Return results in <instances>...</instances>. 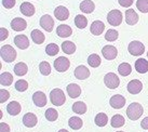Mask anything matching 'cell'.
Segmentation results:
<instances>
[{
  "mask_svg": "<svg viewBox=\"0 0 148 132\" xmlns=\"http://www.w3.org/2000/svg\"><path fill=\"white\" fill-rule=\"evenodd\" d=\"M143 113H144V108L140 103H131L127 106V115L129 119L137 120L138 118L142 117Z\"/></svg>",
  "mask_w": 148,
  "mask_h": 132,
  "instance_id": "obj_1",
  "label": "cell"
},
{
  "mask_svg": "<svg viewBox=\"0 0 148 132\" xmlns=\"http://www.w3.org/2000/svg\"><path fill=\"white\" fill-rule=\"evenodd\" d=\"M0 54H1L2 60L7 63H12L16 58V51L10 45H2L0 49Z\"/></svg>",
  "mask_w": 148,
  "mask_h": 132,
  "instance_id": "obj_2",
  "label": "cell"
},
{
  "mask_svg": "<svg viewBox=\"0 0 148 132\" xmlns=\"http://www.w3.org/2000/svg\"><path fill=\"white\" fill-rule=\"evenodd\" d=\"M50 101L55 106H62L63 104L65 103L66 96L61 89L56 88L50 92Z\"/></svg>",
  "mask_w": 148,
  "mask_h": 132,
  "instance_id": "obj_3",
  "label": "cell"
},
{
  "mask_svg": "<svg viewBox=\"0 0 148 132\" xmlns=\"http://www.w3.org/2000/svg\"><path fill=\"white\" fill-rule=\"evenodd\" d=\"M127 50H129L130 54H132V55H134V56H140V55H142V54L145 52V45L140 41L134 40V41H131L129 43Z\"/></svg>",
  "mask_w": 148,
  "mask_h": 132,
  "instance_id": "obj_4",
  "label": "cell"
},
{
  "mask_svg": "<svg viewBox=\"0 0 148 132\" xmlns=\"http://www.w3.org/2000/svg\"><path fill=\"white\" fill-rule=\"evenodd\" d=\"M122 13L119 10H111L110 12L107 14V21L112 26H119L122 23Z\"/></svg>",
  "mask_w": 148,
  "mask_h": 132,
  "instance_id": "obj_5",
  "label": "cell"
},
{
  "mask_svg": "<svg viewBox=\"0 0 148 132\" xmlns=\"http://www.w3.org/2000/svg\"><path fill=\"white\" fill-rule=\"evenodd\" d=\"M104 83L109 89H116V88L119 87L120 85L119 77L116 74H114V73H108L104 77Z\"/></svg>",
  "mask_w": 148,
  "mask_h": 132,
  "instance_id": "obj_6",
  "label": "cell"
},
{
  "mask_svg": "<svg viewBox=\"0 0 148 132\" xmlns=\"http://www.w3.org/2000/svg\"><path fill=\"white\" fill-rule=\"evenodd\" d=\"M54 68L60 72V73H64L66 70L69 68L70 62L67 58H64V56H60L55 61H54Z\"/></svg>",
  "mask_w": 148,
  "mask_h": 132,
  "instance_id": "obj_7",
  "label": "cell"
},
{
  "mask_svg": "<svg viewBox=\"0 0 148 132\" xmlns=\"http://www.w3.org/2000/svg\"><path fill=\"white\" fill-rule=\"evenodd\" d=\"M39 24H40V26L45 29V32H48V33L52 32V29H53V27H54L53 19H52V16H50L49 14L42 15V16L40 17V23H39Z\"/></svg>",
  "mask_w": 148,
  "mask_h": 132,
  "instance_id": "obj_8",
  "label": "cell"
},
{
  "mask_svg": "<svg viewBox=\"0 0 148 132\" xmlns=\"http://www.w3.org/2000/svg\"><path fill=\"white\" fill-rule=\"evenodd\" d=\"M102 54L106 60L110 61V60H114V58H117L118 50L116 49V47H114V45H105L102 49Z\"/></svg>",
  "mask_w": 148,
  "mask_h": 132,
  "instance_id": "obj_9",
  "label": "cell"
},
{
  "mask_svg": "<svg viewBox=\"0 0 148 132\" xmlns=\"http://www.w3.org/2000/svg\"><path fill=\"white\" fill-rule=\"evenodd\" d=\"M109 104H110L111 107H114L115 109H120V108H122L125 105V99L122 95L116 94L110 98Z\"/></svg>",
  "mask_w": 148,
  "mask_h": 132,
  "instance_id": "obj_10",
  "label": "cell"
},
{
  "mask_svg": "<svg viewBox=\"0 0 148 132\" xmlns=\"http://www.w3.org/2000/svg\"><path fill=\"white\" fill-rule=\"evenodd\" d=\"M33 102L38 107H43V106H45L48 101H47V96L43 92L37 91L33 94Z\"/></svg>",
  "mask_w": 148,
  "mask_h": 132,
  "instance_id": "obj_11",
  "label": "cell"
},
{
  "mask_svg": "<svg viewBox=\"0 0 148 132\" xmlns=\"http://www.w3.org/2000/svg\"><path fill=\"white\" fill-rule=\"evenodd\" d=\"M74 74H75V77L77 79H79V80H84V79L90 77V70L86 66L80 65L78 67H76Z\"/></svg>",
  "mask_w": 148,
  "mask_h": 132,
  "instance_id": "obj_12",
  "label": "cell"
},
{
  "mask_svg": "<svg viewBox=\"0 0 148 132\" xmlns=\"http://www.w3.org/2000/svg\"><path fill=\"white\" fill-rule=\"evenodd\" d=\"M54 16L60 21H65L69 17V11L64 6H58V8H55L54 10Z\"/></svg>",
  "mask_w": 148,
  "mask_h": 132,
  "instance_id": "obj_13",
  "label": "cell"
},
{
  "mask_svg": "<svg viewBox=\"0 0 148 132\" xmlns=\"http://www.w3.org/2000/svg\"><path fill=\"white\" fill-rule=\"evenodd\" d=\"M27 27V22L22 17H15L11 22V28L15 32H22Z\"/></svg>",
  "mask_w": 148,
  "mask_h": 132,
  "instance_id": "obj_14",
  "label": "cell"
},
{
  "mask_svg": "<svg viewBox=\"0 0 148 132\" xmlns=\"http://www.w3.org/2000/svg\"><path fill=\"white\" fill-rule=\"evenodd\" d=\"M143 89V83L140 82V80L133 79L130 82L127 83V91L131 94H138Z\"/></svg>",
  "mask_w": 148,
  "mask_h": 132,
  "instance_id": "obj_15",
  "label": "cell"
},
{
  "mask_svg": "<svg viewBox=\"0 0 148 132\" xmlns=\"http://www.w3.org/2000/svg\"><path fill=\"white\" fill-rule=\"evenodd\" d=\"M13 41H14V43H15L17 48H20L22 50L27 49L29 47V40L25 35H17V36L14 37Z\"/></svg>",
  "mask_w": 148,
  "mask_h": 132,
  "instance_id": "obj_16",
  "label": "cell"
},
{
  "mask_svg": "<svg viewBox=\"0 0 148 132\" xmlns=\"http://www.w3.org/2000/svg\"><path fill=\"white\" fill-rule=\"evenodd\" d=\"M38 122V119L36 115L33 114V113H27L25 114L24 117H23V124H24L25 127H28V128H33L35 127Z\"/></svg>",
  "mask_w": 148,
  "mask_h": 132,
  "instance_id": "obj_17",
  "label": "cell"
},
{
  "mask_svg": "<svg viewBox=\"0 0 148 132\" xmlns=\"http://www.w3.org/2000/svg\"><path fill=\"white\" fill-rule=\"evenodd\" d=\"M125 22L129 25H135L138 22V14L135 12V10L133 9H129L125 11Z\"/></svg>",
  "mask_w": 148,
  "mask_h": 132,
  "instance_id": "obj_18",
  "label": "cell"
},
{
  "mask_svg": "<svg viewBox=\"0 0 148 132\" xmlns=\"http://www.w3.org/2000/svg\"><path fill=\"white\" fill-rule=\"evenodd\" d=\"M56 34H58V37L67 38V37H69L70 35L73 34V29H71V27L68 26V25L62 24V25H60L58 28H56Z\"/></svg>",
  "mask_w": 148,
  "mask_h": 132,
  "instance_id": "obj_19",
  "label": "cell"
},
{
  "mask_svg": "<svg viewBox=\"0 0 148 132\" xmlns=\"http://www.w3.org/2000/svg\"><path fill=\"white\" fill-rule=\"evenodd\" d=\"M105 29V24H104L102 21H94L91 25V33L95 35V36H99L102 35V33L104 32Z\"/></svg>",
  "mask_w": 148,
  "mask_h": 132,
  "instance_id": "obj_20",
  "label": "cell"
},
{
  "mask_svg": "<svg viewBox=\"0 0 148 132\" xmlns=\"http://www.w3.org/2000/svg\"><path fill=\"white\" fill-rule=\"evenodd\" d=\"M67 93L71 99H76L81 94V88L77 83H69L67 86Z\"/></svg>",
  "mask_w": 148,
  "mask_h": 132,
  "instance_id": "obj_21",
  "label": "cell"
},
{
  "mask_svg": "<svg viewBox=\"0 0 148 132\" xmlns=\"http://www.w3.org/2000/svg\"><path fill=\"white\" fill-rule=\"evenodd\" d=\"M22 111V107H21V104L16 102V101H12V102H10L8 104V106H7V111H8L10 115L12 116H16L18 115Z\"/></svg>",
  "mask_w": 148,
  "mask_h": 132,
  "instance_id": "obj_22",
  "label": "cell"
},
{
  "mask_svg": "<svg viewBox=\"0 0 148 132\" xmlns=\"http://www.w3.org/2000/svg\"><path fill=\"white\" fill-rule=\"evenodd\" d=\"M20 10L25 16H33L35 14V7L30 2H23L20 7Z\"/></svg>",
  "mask_w": 148,
  "mask_h": 132,
  "instance_id": "obj_23",
  "label": "cell"
},
{
  "mask_svg": "<svg viewBox=\"0 0 148 132\" xmlns=\"http://www.w3.org/2000/svg\"><path fill=\"white\" fill-rule=\"evenodd\" d=\"M135 69L140 74H145L148 72V61L145 58H138L135 62Z\"/></svg>",
  "mask_w": 148,
  "mask_h": 132,
  "instance_id": "obj_24",
  "label": "cell"
},
{
  "mask_svg": "<svg viewBox=\"0 0 148 132\" xmlns=\"http://www.w3.org/2000/svg\"><path fill=\"white\" fill-rule=\"evenodd\" d=\"M30 36H32V39H33V41L36 43V45H41L43 43L45 40V34L40 32L39 29H34L32 34H30Z\"/></svg>",
  "mask_w": 148,
  "mask_h": 132,
  "instance_id": "obj_25",
  "label": "cell"
},
{
  "mask_svg": "<svg viewBox=\"0 0 148 132\" xmlns=\"http://www.w3.org/2000/svg\"><path fill=\"white\" fill-rule=\"evenodd\" d=\"M95 9V4L92 0H83L80 3V10L83 13H92Z\"/></svg>",
  "mask_w": 148,
  "mask_h": 132,
  "instance_id": "obj_26",
  "label": "cell"
},
{
  "mask_svg": "<svg viewBox=\"0 0 148 132\" xmlns=\"http://www.w3.org/2000/svg\"><path fill=\"white\" fill-rule=\"evenodd\" d=\"M61 49L63 50V52L66 54H74L76 51V45L71 41H64L62 43Z\"/></svg>",
  "mask_w": 148,
  "mask_h": 132,
  "instance_id": "obj_27",
  "label": "cell"
},
{
  "mask_svg": "<svg viewBox=\"0 0 148 132\" xmlns=\"http://www.w3.org/2000/svg\"><path fill=\"white\" fill-rule=\"evenodd\" d=\"M27 72H28V67L23 62L17 63L16 65L14 66V73L16 76H24L27 74Z\"/></svg>",
  "mask_w": 148,
  "mask_h": 132,
  "instance_id": "obj_28",
  "label": "cell"
},
{
  "mask_svg": "<svg viewBox=\"0 0 148 132\" xmlns=\"http://www.w3.org/2000/svg\"><path fill=\"white\" fill-rule=\"evenodd\" d=\"M95 124L96 126H99V127H105L108 122V117L105 113H99L97 115L95 116Z\"/></svg>",
  "mask_w": 148,
  "mask_h": 132,
  "instance_id": "obj_29",
  "label": "cell"
},
{
  "mask_svg": "<svg viewBox=\"0 0 148 132\" xmlns=\"http://www.w3.org/2000/svg\"><path fill=\"white\" fill-rule=\"evenodd\" d=\"M75 25L80 29L86 28V25H88V19L82 14H78L75 17Z\"/></svg>",
  "mask_w": 148,
  "mask_h": 132,
  "instance_id": "obj_30",
  "label": "cell"
},
{
  "mask_svg": "<svg viewBox=\"0 0 148 132\" xmlns=\"http://www.w3.org/2000/svg\"><path fill=\"white\" fill-rule=\"evenodd\" d=\"M124 122H125V120H124V118L121 115L112 116V118L110 120L111 127H114V128H120V127H122L124 124Z\"/></svg>",
  "mask_w": 148,
  "mask_h": 132,
  "instance_id": "obj_31",
  "label": "cell"
},
{
  "mask_svg": "<svg viewBox=\"0 0 148 132\" xmlns=\"http://www.w3.org/2000/svg\"><path fill=\"white\" fill-rule=\"evenodd\" d=\"M73 111L76 113V114H79V115H82L86 111V105L84 104V102H81V101H78L76 103L73 104Z\"/></svg>",
  "mask_w": 148,
  "mask_h": 132,
  "instance_id": "obj_32",
  "label": "cell"
},
{
  "mask_svg": "<svg viewBox=\"0 0 148 132\" xmlns=\"http://www.w3.org/2000/svg\"><path fill=\"white\" fill-rule=\"evenodd\" d=\"M118 72H119V74L121 76L127 77V76H129V75L131 74L132 72L131 65L129 63H121L119 65V67H118Z\"/></svg>",
  "mask_w": 148,
  "mask_h": 132,
  "instance_id": "obj_33",
  "label": "cell"
},
{
  "mask_svg": "<svg viewBox=\"0 0 148 132\" xmlns=\"http://www.w3.org/2000/svg\"><path fill=\"white\" fill-rule=\"evenodd\" d=\"M68 124H69V127L71 129L79 130V129L82 127L83 122L79 117H70V119L68 120Z\"/></svg>",
  "mask_w": 148,
  "mask_h": 132,
  "instance_id": "obj_34",
  "label": "cell"
},
{
  "mask_svg": "<svg viewBox=\"0 0 148 132\" xmlns=\"http://www.w3.org/2000/svg\"><path fill=\"white\" fill-rule=\"evenodd\" d=\"M13 82V76L10 73H2L0 75V83L2 86H10Z\"/></svg>",
  "mask_w": 148,
  "mask_h": 132,
  "instance_id": "obj_35",
  "label": "cell"
},
{
  "mask_svg": "<svg viewBox=\"0 0 148 132\" xmlns=\"http://www.w3.org/2000/svg\"><path fill=\"white\" fill-rule=\"evenodd\" d=\"M88 64L91 67H99L101 65V58H99V54H91L90 56L88 58Z\"/></svg>",
  "mask_w": 148,
  "mask_h": 132,
  "instance_id": "obj_36",
  "label": "cell"
},
{
  "mask_svg": "<svg viewBox=\"0 0 148 132\" xmlns=\"http://www.w3.org/2000/svg\"><path fill=\"white\" fill-rule=\"evenodd\" d=\"M45 118L49 121H55L58 118V113L55 108H49L45 111Z\"/></svg>",
  "mask_w": 148,
  "mask_h": 132,
  "instance_id": "obj_37",
  "label": "cell"
},
{
  "mask_svg": "<svg viewBox=\"0 0 148 132\" xmlns=\"http://www.w3.org/2000/svg\"><path fill=\"white\" fill-rule=\"evenodd\" d=\"M58 51H60V48H58V45H55V43H49V45H47V48H45V52L48 55L50 56H54V55H56L58 53Z\"/></svg>",
  "mask_w": 148,
  "mask_h": 132,
  "instance_id": "obj_38",
  "label": "cell"
},
{
  "mask_svg": "<svg viewBox=\"0 0 148 132\" xmlns=\"http://www.w3.org/2000/svg\"><path fill=\"white\" fill-rule=\"evenodd\" d=\"M118 37H119V34L116 29H109L105 34V39L107 41H116L118 39Z\"/></svg>",
  "mask_w": 148,
  "mask_h": 132,
  "instance_id": "obj_39",
  "label": "cell"
},
{
  "mask_svg": "<svg viewBox=\"0 0 148 132\" xmlns=\"http://www.w3.org/2000/svg\"><path fill=\"white\" fill-rule=\"evenodd\" d=\"M39 69H40V73H41L43 76H48V75H50V73H51V65H50V63L43 61V62L40 63Z\"/></svg>",
  "mask_w": 148,
  "mask_h": 132,
  "instance_id": "obj_40",
  "label": "cell"
},
{
  "mask_svg": "<svg viewBox=\"0 0 148 132\" xmlns=\"http://www.w3.org/2000/svg\"><path fill=\"white\" fill-rule=\"evenodd\" d=\"M136 8L142 13H148V0H137Z\"/></svg>",
  "mask_w": 148,
  "mask_h": 132,
  "instance_id": "obj_41",
  "label": "cell"
},
{
  "mask_svg": "<svg viewBox=\"0 0 148 132\" xmlns=\"http://www.w3.org/2000/svg\"><path fill=\"white\" fill-rule=\"evenodd\" d=\"M15 89L17 91H20V92H24V91L28 89V83H27V81L23 80V79H20L15 82Z\"/></svg>",
  "mask_w": 148,
  "mask_h": 132,
  "instance_id": "obj_42",
  "label": "cell"
},
{
  "mask_svg": "<svg viewBox=\"0 0 148 132\" xmlns=\"http://www.w3.org/2000/svg\"><path fill=\"white\" fill-rule=\"evenodd\" d=\"M10 98V93L9 91L1 89L0 90V103H4L5 101H8V99Z\"/></svg>",
  "mask_w": 148,
  "mask_h": 132,
  "instance_id": "obj_43",
  "label": "cell"
},
{
  "mask_svg": "<svg viewBox=\"0 0 148 132\" xmlns=\"http://www.w3.org/2000/svg\"><path fill=\"white\" fill-rule=\"evenodd\" d=\"M2 6L5 9H12L15 6V0H2Z\"/></svg>",
  "mask_w": 148,
  "mask_h": 132,
  "instance_id": "obj_44",
  "label": "cell"
},
{
  "mask_svg": "<svg viewBox=\"0 0 148 132\" xmlns=\"http://www.w3.org/2000/svg\"><path fill=\"white\" fill-rule=\"evenodd\" d=\"M8 36H9L8 29L4 28V27H1V28H0V41H3V40H5Z\"/></svg>",
  "mask_w": 148,
  "mask_h": 132,
  "instance_id": "obj_45",
  "label": "cell"
},
{
  "mask_svg": "<svg viewBox=\"0 0 148 132\" xmlns=\"http://www.w3.org/2000/svg\"><path fill=\"white\" fill-rule=\"evenodd\" d=\"M133 1L134 0H118V2L121 7H123V8H129V7H131L132 4H133Z\"/></svg>",
  "mask_w": 148,
  "mask_h": 132,
  "instance_id": "obj_46",
  "label": "cell"
},
{
  "mask_svg": "<svg viewBox=\"0 0 148 132\" xmlns=\"http://www.w3.org/2000/svg\"><path fill=\"white\" fill-rule=\"evenodd\" d=\"M0 132H10L9 124H4V122H1V124H0Z\"/></svg>",
  "mask_w": 148,
  "mask_h": 132,
  "instance_id": "obj_47",
  "label": "cell"
},
{
  "mask_svg": "<svg viewBox=\"0 0 148 132\" xmlns=\"http://www.w3.org/2000/svg\"><path fill=\"white\" fill-rule=\"evenodd\" d=\"M140 127H142L143 129H147L148 130V117H146V118H144V119L142 120Z\"/></svg>",
  "mask_w": 148,
  "mask_h": 132,
  "instance_id": "obj_48",
  "label": "cell"
},
{
  "mask_svg": "<svg viewBox=\"0 0 148 132\" xmlns=\"http://www.w3.org/2000/svg\"><path fill=\"white\" fill-rule=\"evenodd\" d=\"M58 132H68V131L65 130V129H61V130H58Z\"/></svg>",
  "mask_w": 148,
  "mask_h": 132,
  "instance_id": "obj_49",
  "label": "cell"
},
{
  "mask_svg": "<svg viewBox=\"0 0 148 132\" xmlns=\"http://www.w3.org/2000/svg\"><path fill=\"white\" fill-rule=\"evenodd\" d=\"M117 132H123V131H117Z\"/></svg>",
  "mask_w": 148,
  "mask_h": 132,
  "instance_id": "obj_50",
  "label": "cell"
},
{
  "mask_svg": "<svg viewBox=\"0 0 148 132\" xmlns=\"http://www.w3.org/2000/svg\"><path fill=\"white\" fill-rule=\"evenodd\" d=\"M147 58H148V52H147Z\"/></svg>",
  "mask_w": 148,
  "mask_h": 132,
  "instance_id": "obj_51",
  "label": "cell"
}]
</instances>
